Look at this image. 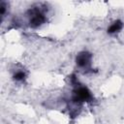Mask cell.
Wrapping results in <instances>:
<instances>
[{
  "label": "cell",
  "instance_id": "obj_1",
  "mask_svg": "<svg viewBox=\"0 0 124 124\" xmlns=\"http://www.w3.org/2000/svg\"><path fill=\"white\" fill-rule=\"evenodd\" d=\"M91 54L86 51H82L77 56V64L80 68H87L91 63Z\"/></svg>",
  "mask_w": 124,
  "mask_h": 124
},
{
  "label": "cell",
  "instance_id": "obj_2",
  "mask_svg": "<svg viewBox=\"0 0 124 124\" xmlns=\"http://www.w3.org/2000/svg\"><path fill=\"white\" fill-rule=\"evenodd\" d=\"M122 26H123L122 22H121L120 20H116V21H114L113 23H111V25H110V26L108 27V32L109 34L116 33V32L120 31V30L122 29Z\"/></svg>",
  "mask_w": 124,
  "mask_h": 124
},
{
  "label": "cell",
  "instance_id": "obj_3",
  "mask_svg": "<svg viewBox=\"0 0 124 124\" xmlns=\"http://www.w3.org/2000/svg\"><path fill=\"white\" fill-rule=\"evenodd\" d=\"M14 78H15L16 80H23L24 78H25V74H24L22 71H18V72H16V73L15 74Z\"/></svg>",
  "mask_w": 124,
  "mask_h": 124
}]
</instances>
